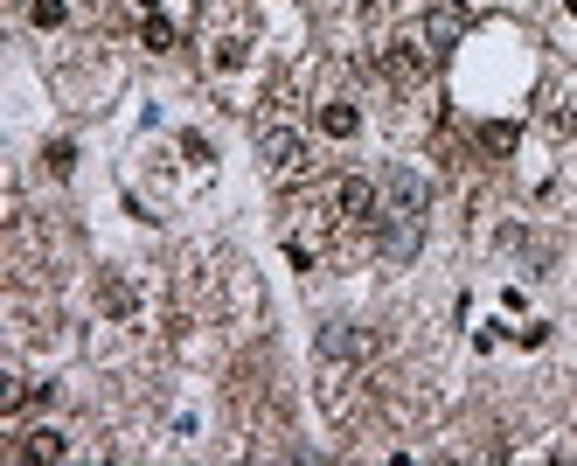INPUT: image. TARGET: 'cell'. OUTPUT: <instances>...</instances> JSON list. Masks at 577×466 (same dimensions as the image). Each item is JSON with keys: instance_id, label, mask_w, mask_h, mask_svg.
I'll return each mask as SVG.
<instances>
[{"instance_id": "7", "label": "cell", "mask_w": 577, "mask_h": 466, "mask_svg": "<svg viewBox=\"0 0 577 466\" xmlns=\"http://www.w3.org/2000/svg\"><path fill=\"white\" fill-rule=\"evenodd\" d=\"M355 126H362V112H355V105H341V98H334V105H320V133H327V140H355Z\"/></svg>"}, {"instance_id": "13", "label": "cell", "mask_w": 577, "mask_h": 466, "mask_svg": "<svg viewBox=\"0 0 577 466\" xmlns=\"http://www.w3.org/2000/svg\"><path fill=\"white\" fill-rule=\"evenodd\" d=\"M49 174H70V167H77V147H70V140H49Z\"/></svg>"}, {"instance_id": "8", "label": "cell", "mask_w": 577, "mask_h": 466, "mask_svg": "<svg viewBox=\"0 0 577 466\" xmlns=\"http://www.w3.org/2000/svg\"><path fill=\"white\" fill-rule=\"evenodd\" d=\"M70 446H63V432H28V446H21V460H63Z\"/></svg>"}, {"instance_id": "12", "label": "cell", "mask_w": 577, "mask_h": 466, "mask_svg": "<svg viewBox=\"0 0 577 466\" xmlns=\"http://www.w3.org/2000/svg\"><path fill=\"white\" fill-rule=\"evenodd\" d=\"M98 300H105V313H126V307H133V286H126V279H105Z\"/></svg>"}, {"instance_id": "15", "label": "cell", "mask_w": 577, "mask_h": 466, "mask_svg": "<svg viewBox=\"0 0 577 466\" xmlns=\"http://www.w3.org/2000/svg\"><path fill=\"white\" fill-rule=\"evenodd\" d=\"M564 7H571V14H577V0H564Z\"/></svg>"}, {"instance_id": "14", "label": "cell", "mask_w": 577, "mask_h": 466, "mask_svg": "<svg viewBox=\"0 0 577 466\" xmlns=\"http://www.w3.org/2000/svg\"><path fill=\"white\" fill-rule=\"evenodd\" d=\"M140 7H146V14H160V0H140Z\"/></svg>"}, {"instance_id": "1", "label": "cell", "mask_w": 577, "mask_h": 466, "mask_svg": "<svg viewBox=\"0 0 577 466\" xmlns=\"http://www.w3.org/2000/svg\"><path fill=\"white\" fill-rule=\"evenodd\" d=\"M258 154H265L272 174H299V167H306V140H299L292 126H265V133H258Z\"/></svg>"}, {"instance_id": "6", "label": "cell", "mask_w": 577, "mask_h": 466, "mask_svg": "<svg viewBox=\"0 0 577 466\" xmlns=\"http://www.w3.org/2000/svg\"><path fill=\"white\" fill-rule=\"evenodd\" d=\"M459 35H466V7L438 0V7H432V21H425V42H432V56H445V49H452Z\"/></svg>"}, {"instance_id": "5", "label": "cell", "mask_w": 577, "mask_h": 466, "mask_svg": "<svg viewBox=\"0 0 577 466\" xmlns=\"http://www.w3.org/2000/svg\"><path fill=\"white\" fill-rule=\"evenodd\" d=\"M390 209H397V216H425V209H432V188H425V174L397 167V174H390Z\"/></svg>"}, {"instance_id": "2", "label": "cell", "mask_w": 577, "mask_h": 466, "mask_svg": "<svg viewBox=\"0 0 577 466\" xmlns=\"http://www.w3.org/2000/svg\"><path fill=\"white\" fill-rule=\"evenodd\" d=\"M362 355H376V334H362V327H348V320L320 327V362H362Z\"/></svg>"}, {"instance_id": "4", "label": "cell", "mask_w": 577, "mask_h": 466, "mask_svg": "<svg viewBox=\"0 0 577 466\" xmlns=\"http://www.w3.org/2000/svg\"><path fill=\"white\" fill-rule=\"evenodd\" d=\"M418 223H425V216H397V209H390V223H383V237H376L390 265H411V258H418V237H425Z\"/></svg>"}, {"instance_id": "9", "label": "cell", "mask_w": 577, "mask_h": 466, "mask_svg": "<svg viewBox=\"0 0 577 466\" xmlns=\"http://www.w3.org/2000/svg\"><path fill=\"white\" fill-rule=\"evenodd\" d=\"M480 147H487V154H515V126H508V119L480 126Z\"/></svg>"}, {"instance_id": "10", "label": "cell", "mask_w": 577, "mask_h": 466, "mask_svg": "<svg viewBox=\"0 0 577 466\" xmlns=\"http://www.w3.org/2000/svg\"><path fill=\"white\" fill-rule=\"evenodd\" d=\"M28 21H35V28H63V21H70V7H63V0H35V7H28Z\"/></svg>"}, {"instance_id": "11", "label": "cell", "mask_w": 577, "mask_h": 466, "mask_svg": "<svg viewBox=\"0 0 577 466\" xmlns=\"http://www.w3.org/2000/svg\"><path fill=\"white\" fill-rule=\"evenodd\" d=\"M146 49H174V21L167 14H146Z\"/></svg>"}, {"instance_id": "3", "label": "cell", "mask_w": 577, "mask_h": 466, "mask_svg": "<svg viewBox=\"0 0 577 466\" xmlns=\"http://www.w3.org/2000/svg\"><path fill=\"white\" fill-rule=\"evenodd\" d=\"M334 202H341V216H348V223H376V202H383V188H376L369 174H348V181L334 188Z\"/></svg>"}]
</instances>
